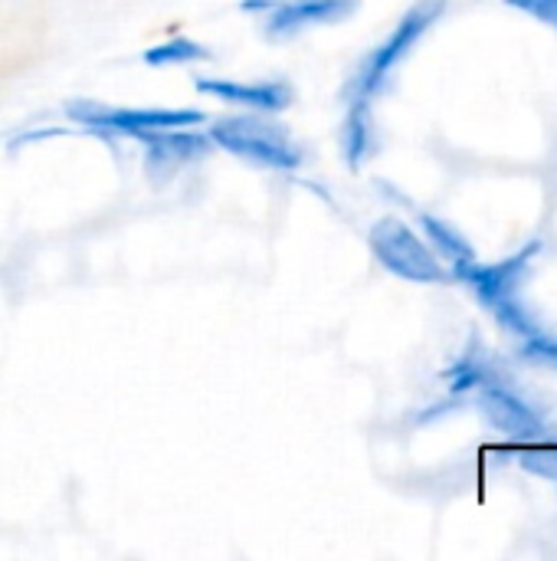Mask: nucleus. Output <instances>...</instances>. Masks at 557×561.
Wrapping results in <instances>:
<instances>
[{
	"label": "nucleus",
	"mask_w": 557,
	"mask_h": 561,
	"mask_svg": "<svg viewBox=\"0 0 557 561\" xmlns=\"http://www.w3.org/2000/svg\"><path fill=\"white\" fill-rule=\"evenodd\" d=\"M240 7L250 13H266L263 33L269 39H292L305 26L348 20L361 0H243Z\"/></svg>",
	"instance_id": "nucleus-7"
},
{
	"label": "nucleus",
	"mask_w": 557,
	"mask_h": 561,
	"mask_svg": "<svg viewBox=\"0 0 557 561\" xmlns=\"http://www.w3.org/2000/svg\"><path fill=\"white\" fill-rule=\"evenodd\" d=\"M207 138L230 151L233 158L253 164V168H269V171H292L302 164V151L292 141V135L272 122V118H253V115H230L217 118L207 128Z\"/></svg>",
	"instance_id": "nucleus-2"
},
{
	"label": "nucleus",
	"mask_w": 557,
	"mask_h": 561,
	"mask_svg": "<svg viewBox=\"0 0 557 561\" xmlns=\"http://www.w3.org/2000/svg\"><path fill=\"white\" fill-rule=\"evenodd\" d=\"M138 141H144V164H148V174L154 178L161 168L164 171H174L181 164H187L190 158H200L207 154V148L213 145L210 138L204 135H194V131H181V128H144V131H135Z\"/></svg>",
	"instance_id": "nucleus-9"
},
{
	"label": "nucleus",
	"mask_w": 557,
	"mask_h": 561,
	"mask_svg": "<svg viewBox=\"0 0 557 561\" xmlns=\"http://www.w3.org/2000/svg\"><path fill=\"white\" fill-rule=\"evenodd\" d=\"M207 56H210V49H207L204 43L190 39V36H174V39H167V43H161V46L144 49V62H148V66L200 62V59H207Z\"/></svg>",
	"instance_id": "nucleus-13"
},
{
	"label": "nucleus",
	"mask_w": 557,
	"mask_h": 561,
	"mask_svg": "<svg viewBox=\"0 0 557 561\" xmlns=\"http://www.w3.org/2000/svg\"><path fill=\"white\" fill-rule=\"evenodd\" d=\"M420 227H423L427 243L433 247V253L443 256V260H450L453 266L473 263V260H476L473 243H469L450 220H440V217H433V214H423V217H420Z\"/></svg>",
	"instance_id": "nucleus-11"
},
{
	"label": "nucleus",
	"mask_w": 557,
	"mask_h": 561,
	"mask_svg": "<svg viewBox=\"0 0 557 561\" xmlns=\"http://www.w3.org/2000/svg\"><path fill=\"white\" fill-rule=\"evenodd\" d=\"M506 3L522 10V13H529L532 20L557 30V0H506Z\"/></svg>",
	"instance_id": "nucleus-15"
},
{
	"label": "nucleus",
	"mask_w": 557,
	"mask_h": 561,
	"mask_svg": "<svg viewBox=\"0 0 557 561\" xmlns=\"http://www.w3.org/2000/svg\"><path fill=\"white\" fill-rule=\"evenodd\" d=\"M479 411L483 417L509 440L515 444H538L545 440L548 421L545 414L512 385H506L499 375H489L479 388Z\"/></svg>",
	"instance_id": "nucleus-6"
},
{
	"label": "nucleus",
	"mask_w": 557,
	"mask_h": 561,
	"mask_svg": "<svg viewBox=\"0 0 557 561\" xmlns=\"http://www.w3.org/2000/svg\"><path fill=\"white\" fill-rule=\"evenodd\" d=\"M368 243H371V253L378 256V263L401 279H410V283H446L450 279L446 266L430 250V243H423L397 217L378 220L368 233Z\"/></svg>",
	"instance_id": "nucleus-4"
},
{
	"label": "nucleus",
	"mask_w": 557,
	"mask_h": 561,
	"mask_svg": "<svg viewBox=\"0 0 557 561\" xmlns=\"http://www.w3.org/2000/svg\"><path fill=\"white\" fill-rule=\"evenodd\" d=\"M545 250V243L542 240H532V243H525L515 256H509V260H499V263H492V266H483V263H460V266H453V273L450 276H456V279H463L473 293H476V299L512 332V335H519L522 342H532V339H538V335H545L548 329L532 316V309L525 306V299H522V286H525V279H529V270H532V260L538 256Z\"/></svg>",
	"instance_id": "nucleus-1"
},
{
	"label": "nucleus",
	"mask_w": 557,
	"mask_h": 561,
	"mask_svg": "<svg viewBox=\"0 0 557 561\" xmlns=\"http://www.w3.org/2000/svg\"><path fill=\"white\" fill-rule=\"evenodd\" d=\"M341 151L351 171H358L368 154L374 151V122H371V102L368 99H351V108L345 115L341 128Z\"/></svg>",
	"instance_id": "nucleus-10"
},
{
	"label": "nucleus",
	"mask_w": 557,
	"mask_h": 561,
	"mask_svg": "<svg viewBox=\"0 0 557 561\" xmlns=\"http://www.w3.org/2000/svg\"><path fill=\"white\" fill-rule=\"evenodd\" d=\"M489 375H496V368H492V362L483 355L479 339H473V345H469V348L456 358V365L446 371V385H450L453 394H469V391H476Z\"/></svg>",
	"instance_id": "nucleus-12"
},
{
	"label": "nucleus",
	"mask_w": 557,
	"mask_h": 561,
	"mask_svg": "<svg viewBox=\"0 0 557 561\" xmlns=\"http://www.w3.org/2000/svg\"><path fill=\"white\" fill-rule=\"evenodd\" d=\"M519 467L529 470L532 477H542V480H555L557 483V444H525L519 454Z\"/></svg>",
	"instance_id": "nucleus-14"
},
{
	"label": "nucleus",
	"mask_w": 557,
	"mask_h": 561,
	"mask_svg": "<svg viewBox=\"0 0 557 561\" xmlns=\"http://www.w3.org/2000/svg\"><path fill=\"white\" fill-rule=\"evenodd\" d=\"M443 10H446V0H417V3L401 16V23L391 30V36H387L374 53L364 56L358 76H355L351 85H348V99H368V102H371V99L391 82V72L410 56V49H414V46L427 36V30L443 16Z\"/></svg>",
	"instance_id": "nucleus-3"
},
{
	"label": "nucleus",
	"mask_w": 557,
	"mask_h": 561,
	"mask_svg": "<svg viewBox=\"0 0 557 561\" xmlns=\"http://www.w3.org/2000/svg\"><path fill=\"white\" fill-rule=\"evenodd\" d=\"M66 115L95 131H144V128H190L204 122L197 108H125V105H102L89 99L66 102Z\"/></svg>",
	"instance_id": "nucleus-5"
},
{
	"label": "nucleus",
	"mask_w": 557,
	"mask_h": 561,
	"mask_svg": "<svg viewBox=\"0 0 557 561\" xmlns=\"http://www.w3.org/2000/svg\"><path fill=\"white\" fill-rule=\"evenodd\" d=\"M529 358H538V362H557V332H545V335H538V339H532V342H525V348H522Z\"/></svg>",
	"instance_id": "nucleus-16"
},
{
	"label": "nucleus",
	"mask_w": 557,
	"mask_h": 561,
	"mask_svg": "<svg viewBox=\"0 0 557 561\" xmlns=\"http://www.w3.org/2000/svg\"><path fill=\"white\" fill-rule=\"evenodd\" d=\"M197 92L223 99L230 105H243L253 112L279 115L292 105V89L286 82H233V79H197Z\"/></svg>",
	"instance_id": "nucleus-8"
}]
</instances>
